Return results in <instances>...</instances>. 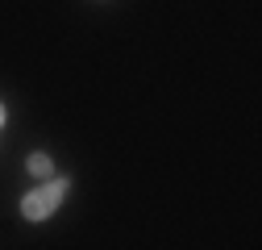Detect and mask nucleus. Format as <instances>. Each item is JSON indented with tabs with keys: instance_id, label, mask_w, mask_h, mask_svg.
I'll return each instance as SVG.
<instances>
[{
	"instance_id": "obj_1",
	"label": "nucleus",
	"mask_w": 262,
	"mask_h": 250,
	"mask_svg": "<svg viewBox=\"0 0 262 250\" xmlns=\"http://www.w3.org/2000/svg\"><path fill=\"white\" fill-rule=\"evenodd\" d=\"M62 196H67V179H50V183L34 187V192L21 200V213L29 217V221H42V217H50V213L58 209Z\"/></svg>"
},
{
	"instance_id": "obj_2",
	"label": "nucleus",
	"mask_w": 262,
	"mask_h": 250,
	"mask_svg": "<svg viewBox=\"0 0 262 250\" xmlns=\"http://www.w3.org/2000/svg\"><path fill=\"white\" fill-rule=\"evenodd\" d=\"M29 171L34 175H50V154H34V159H29Z\"/></svg>"
},
{
	"instance_id": "obj_3",
	"label": "nucleus",
	"mask_w": 262,
	"mask_h": 250,
	"mask_svg": "<svg viewBox=\"0 0 262 250\" xmlns=\"http://www.w3.org/2000/svg\"><path fill=\"white\" fill-rule=\"evenodd\" d=\"M0 125H5V105H0Z\"/></svg>"
}]
</instances>
